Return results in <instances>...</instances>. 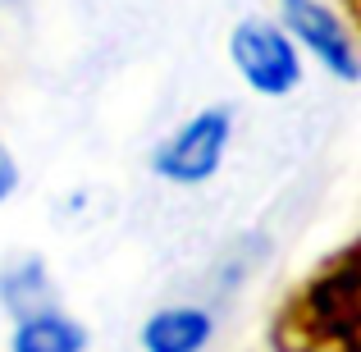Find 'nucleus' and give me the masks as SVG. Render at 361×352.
<instances>
[{
    "instance_id": "f257e3e1",
    "label": "nucleus",
    "mask_w": 361,
    "mask_h": 352,
    "mask_svg": "<svg viewBox=\"0 0 361 352\" xmlns=\"http://www.w3.org/2000/svg\"><path fill=\"white\" fill-rule=\"evenodd\" d=\"M357 265L361 247L343 243L316 265L270 320L274 352H357Z\"/></svg>"
},
{
    "instance_id": "0eeeda50",
    "label": "nucleus",
    "mask_w": 361,
    "mask_h": 352,
    "mask_svg": "<svg viewBox=\"0 0 361 352\" xmlns=\"http://www.w3.org/2000/svg\"><path fill=\"white\" fill-rule=\"evenodd\" d=\"M0 293H5L9 311H18V320L32 316V311H51V289H46V274H42L37 261H27V265H18L14 274H5Z\"/></svg>"
},
{
    "instance_id": "7ed1b4c3",
    "label": "nucleus",
    "mask_w": 361,
    "mask_h": 352,
    "mask_svg": "<svg viewBox=\"0 0 361 352\" xmlns=\"http://www.w3.org/2000/svg\"><path fill=\"white\" fill-rule=\"evenodd\" d=\"M233 64L261 97H288L298 87L302 69H298V51L288 46V37L265 18H243L229 37Z\"/></svg>"
},
{
    "instance_id": "423d86ee",
    "label": "nucleus",
    "mask_w": 361,
    "mask_h": 352,
    "mask_svg": "<svg viewBox=\"0 0 361 352\" xmlns=\"http://www.w3.org/2000/svg\"><path fill=\"white\" fill-rule=\"evenodd\" d=\"M9 352H87V329L60 311H32L18 320Z\"/></svg>"
},
{
    "instance_id": "6e6552de",
    "label": "nucleus",
    "mask_w": 361,
    "mask_h": 352,
    "mask_svg": "<svg viewBox=\"0 0 361 352\" xmlns=\"http://www.w3.org/2000/svg\"><path fill=\"white\" fill-rule=\"evenodd\" d=\"M14 183H18V165H14V156L5 151V142H0V202L14 193Z\"/></svg>"
},
{
    "instance_id": "f03ea898",
    "label": "nucleus",
    "mask_w": 361,
    "mask_h": 352,
    "mask_svg": "<svg viewBox=\"0 0 361 352\" xmlns=\"http://www.w3.org/2000/svg\"><path fill=\"white\" fill-rule=\"evenodd\" d=\"M229 106H215V110H202L156 151V174L169 178V183H206V178L220 169L224 160V147H229Z\"/></svg>"
},
{
    "instance_id": "39448f33",
    "label": "nucleus",
    "mask_w": 361,
    "mask_h": 352,
    "mask_svg": "<svg viewBox=\"0 0 361 352\" xmlns=\"http://www.w3.org/2000/svg\"><path fill=\"white\" fill-rule=\"evenodd\" d=\"M211 329L215 325L202 307H165L142 325V348L147 352H202Z\"/></svg>"
},
{
    "instance_id": "20e7f679",
    "label": "nucleus",
    "mask_w": 361,
    "mask_h": 352,
    "mask_svg": "<svg viewBox=\"0 0 361 352\" xmlns=\"http://www.w3.org/2000/svg\"><path fill=\"white\" fill-rule=\"evenodd\" d=\"M283 18L298 32L302 46H311L316 60H325V69H334L343 83H357L361 64H357V46L348 37V28L334 18V9L320 0H283Z\"/></svg>"
}]
</instances>
